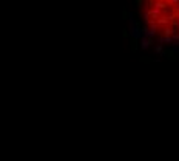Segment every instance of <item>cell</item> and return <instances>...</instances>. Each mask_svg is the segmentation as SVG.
<instances>
[{"label":"cell","instance_id":"7a4b0ae2","mask_svg":"<svg viewBox=\"0 0 179 161\" xmlns=\"http://www.w3.org/2000/svg\"><path fill=\"white\" fill-rule=\"evenodd\" d=\"M170 22H171V19H170V17H167V16H161V17L158 19V20H154V23H156V25H168Z\"/></svg>","mask_w":179,"mask_h":161},{"label":"cell","instance_id":"30bf717a","mask_svg":"<svg viewBox=\"0 0 179 161\" xmlns=\"http://www.w3.org/2000/svg\"><path fill=\"white\" fill-rule=\"evenodd\" d=\"M176 26H178V31H179V20L176 22Z\"/></svg>","mask_w":179,"mask_h":161},{"label":"cell","instance_id":"8fae6325","mask_svg":"<svg viewBox=\"0 0 179 161\" xmlns=\"http://www.w3.org/2000/svg\"><path fill=\"white\" fill-rule=\"evenodd\" d=\"M162 2H165V3H168V0H162Z\"/></svg>","mask_w":179,"mask_h":161},{"label":"cell","instance_id":"277c9868","mask_svg":"<svg viewBox=\"0 0 179 161\" xmlns=\"http://www.w3.org/2000/svg\"><path fill=\"white\" fill-rule=\"evenodd\" d=\"M164 34H165V36H170V34H174V31L170 26H165V28H164Z\"/></svg>","mask_w":179,"mask_h":161},{"label":"cell","instance_id":"3957f363","mask_svg":"<svg viewBox=\"0 0 179 161\" xmlns=\"http://www.w3.org/2000/svg\"><path fill=\"white\" fill-rule=\"evenodd\" d=\"M154 8H158V9L164 11V9H167V8H168V3L162 2V0H156V2H154Z\"/></svg>","mask_w":179,"mask_h":161},{"label":"cell","instance_id":"ba28073f","mask_svg":"<svg viewBox=\"0 0 179 161\" xmlns=\"http://www.w3.org/2000/svg\"><path fill=\"white\" fill-rule=\"evenodd\" d=\"M148 44H150V42H148V39H145V37H144V39H142V48H147Z\"/></svg>","mask_w":179,"mask_h":161},{"label":"cell","instance_id":"9c48e42d","mask_svg":"<svg viewBox=\"0 0 179 161\" xmlns=\"http://www.w3.org/2000/svg\"><path fill=\"white\" fill-rule=\"evenodd\" d=\"M156 51H158V53L162 51V47H161V45H159V47H156Z\"/></svg>","mask_w":179,"mask_h":161},{"label":"cell","instance_id":"52a82bcc","mask_svg":"<svg viewBox=\"0 0 179 161\" xmlns=\"http://www.w3.org/2000/svg\"><path fill=\"white\" fill-rule=\"evenodd\" d=\"M171 42H179V34L174 33L173 36H171Z\"/></svg>","mask_w":179,"mask_h":161},{"label":"cell","instance_id":"6da1fadb","mask_svg":"<svg viewBox=\"0 0 179 161\" xmlns=\"http://www.w3.org/2000/svg\"><path fill=\"white\" fill-rule=\"evenodd\" d=\"M144 33H145V36H148V37H153L154 34L158 33V25H156L154 22H153L151 25H148L147 28L144 30Z\"/></svg>","mask_w":179,"mask_h":161},{"label":"cell","instance_id":"8992f818","mask_svg":"<svg viewBox=\"0 0 179 161\" xmlns=\"http://www.w3.org/2000/svg\"><path fill=\"white\" fill-rule=\"evenodd\" d=\"M179 0H168V6H178Z\"/></svg>","mask_w":179,"mask_h":161},{"label":"cell","instance_id":"5b68a950","mask_svg":"<svg viewBox=\"0 0 179 161\" xmlns=\"http://www.w3.org/2000/svg\"><path fill=\"white\" fill-rule=\"evenodd\" d=\"M159 42H161V44H164V42L170 44V42H171V37H170V36H164V37H161V39H159Z\"/></svg>","mask_w":179,"mask_h":161}]
</instances>
